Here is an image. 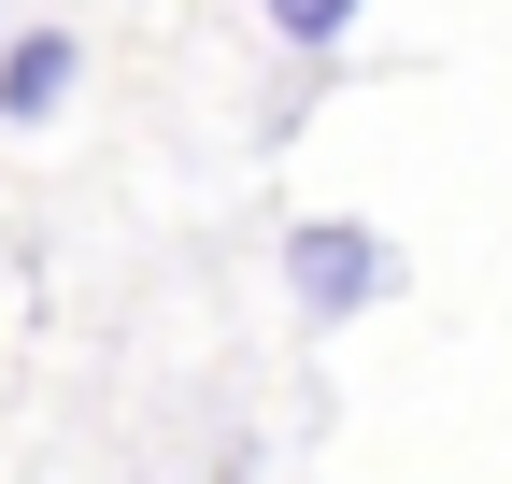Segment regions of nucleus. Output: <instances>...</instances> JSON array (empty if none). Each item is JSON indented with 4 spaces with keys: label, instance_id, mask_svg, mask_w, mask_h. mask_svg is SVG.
<instances>
[{
    "label": "nucleus",
    "instance_id": "obj_1",
    "mask_svg": "<svg viewBox=\"0 0 512 484\" xmlns=\"http://www.w3.org/2000/svg\"><path fill=\"white\" fill-rule=\"evenodd\" d=\"M285 299H299V328H342L370 299H399V242H370L356 214H299L285 228Z\"/></svg>",
    "mask_w": 512,
    "mask_h": 484
},
{
    "label": "nucleus",
    "instance_id": "obj_2",
    "mask_svg": "<svg viewBox=\"0 0 512 484\" xmlns=\"http://www.w3.org/2000/svg\"><path fill=\"white\" fill-rule=\"evenodd\" d=\"M72 72H86L72 29H15V43H0V114H15V129H43V114L72 100Z\"/></svg>",
    "mask_w": 512,
    "mask_h": 484
},
{
    "label": "nucleus",
    "instance_id": "obj_3",
    "mask_svg": "<svg viewBox=\"0 0 512 484\" xmlns=\"http://www.w3.org/2000/svg\"><path fill=\"white\" fill-rule=\"evenodd\" d=\"M256 15H271V43H299V57H313V43H342L370 0H256Z\"/></svg>",
    "mask_w": 512,
    "mask_h": 484
}]
</instances>
